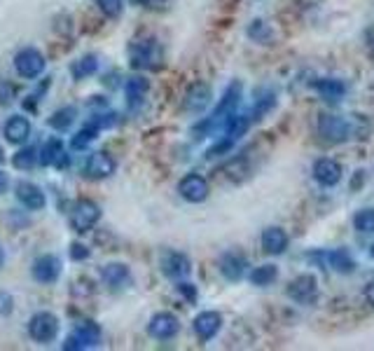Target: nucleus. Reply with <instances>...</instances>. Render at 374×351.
I'll list each match as a JSON object with an SVG mask.
<instances>
[{
  "label": "nucleus",
  "mask_w": 374,
  "mask_h": 351,
  "mask_svg": "<svg viewBox=\"0 0 374 351\" xmlns=\"http://www.w3.org/2000/svg\"><path fill=\"white\" fill-rule=\"evenodd\" d=\"M318 134L328 143H344L351 139V136L363 139V136H360V117L355 115V122H351L349 117H342V115H320Z\"/></svg>",
  "instance_id": "1"
},
{
  "label": "nucleus",
  "mask_w": 374,
  "mask_h": 351,
  "mask_svg": "<svg viewBox=\"0 0 374 351\" xmlns=\"http://www.w3.org/2000/svg\"><path fill=\"white\" fill-rule=\"evenodd\" d=\"M132 66L134 68H145V70H154L162 66V47L157 45V40L147 38V40H136L132 45Z\"/></svg>",
  "instance_id": "2"
},
{
  "label": "nucleus",
  "mask_w": 374,
  "mask_h": 351,
  "mask_svg": "<svg viewBox=\"0 0 374 351\" xmlns=\"http://www.w3.org/2000/svg\"><path fill=\"white\" fill-rule=\"evenodd\" d=\"M101 342V330L96 323L92 321H82L77 328L70 332L68 340L63 342V349L66 351H82V349H92Z\"/></svg>",
  "instance_id": "3"
},
{
  "label": "nucleus",
  "mask_w": 374,
  "mask_h": 351,
  "mask_svg": "<svg viewBox=\"0 0 374 351\" xmlns=\"http://www.w3.org/2000/svg\"><path fill=\"white\" fill-rule=\"evenodd\" d=\"M59 332V319L50 312H38L35 317L28 321V335L35 342H52Z\"/></svg>",
  "instance_id": "4"
},
{
  "label": "nucleus",
  "mask_w": 374,
  "mask_h": 351,
  "mask_svg": "<svg viewBox=\"0 0 374 351\" xmlns=\"http://www.w3.org/2000/svg\"><path fill=\"white\" fill-rule=\"evenodd\" d=\"M98 218H101L98 204H94L89 199H80L73 206V213H70V225H73L75 232H89L98 223Z\"/></svg>",
  "instance_id": "5"
},
{
  "label": "nucleus",
  "mask_w": 374,
  "mask_h": 351,
  "mask_svg": "<svg viewBox=\"0 0 374 351\" xmlns=\"http://www.w3.org/2000/svg\"><path fill=\"white\" fill-rule=\"evenodd\" d=\"M288 295L300 305H313L318 300V281L313 274H302L288 285Z\"/></svg>",
  "instance_id": "6"
},
{
  "label": "nucleus",
  "mask_w": 374,
  "mask_h": 351,
  "mask_svg": "<svg viewBox=\"0 0 374 351\" xmlns=\"http://www.w3.org/2000/svg\"><path fill=\"white\" fill-rule=\"evenodd\" d=\"M178 192H180V197L185 201H192V204H201V201H206L209 197V181H206L204 176L199 174H189L183 178L180 183H178Z\"/></svg>",
  "instance_id": "7"
},
{
  "label": "nucleus",
  "mask_w": 374,
  "mask_h": 351,
  "mask_svg": "<svg viewBox=\"0 0 374 351\" xmlns=\"http://www.w3.org/2000/svg\"><path fill=\"white\" fill-rule=\"evenodd\" d=\"M178 330H180V321L169 312L154 314L150 319V325H147V332H150L154 340H171V337L178 335Z\"/></svg>",
  "instance_id": "8"
},
{
  "label": "nucleus",
  "mask_w": 374,
  "mask_h": 351,
  "mask_svg": "<svg viewBox=\"0 0 374 351\" xmlns=\"http://www.w3.org/2000/svg\"><path fill=\"white\" fill-rule=\"evenodd\" d=\"M241 92H243L241 82H231V85H229L227 89H225V97H222L220 103H218V108H216V112H213L211 122H218V120H229V117L234 115V108H236V106H239ZM211 122H204V124H201V129H206Z\"/></svg>",
  "instance_id": "9"
},
{
  "label": "nucleus",
  "mask_w": 374,
  "mask_h": 351,
  "mask_svg": "<svg viewBox=\"0 0 374 351\" xmlns=\"http://www.w3.org/2000/svg\"><path fill=\"white\" fill-rule=\"evenodd\" d=\"M159 267H162L164 277L174 279V281H178V279H185L189 272H192V263H189L187 255L176 253V251L164 253L162 260H159Z\"/></svg>",
  "instance_id": "10"
},
{
  "label": "nucleus",
  "mask_w": 374,
  "mask_h": 351,
  "mask_svg": "<svg viewBox=\"0 0 374 351\" xmlns=\"http://www.w3.org/2000/svg\"><path fill=\"white\" fill-rule=\"evenodd\" d=\"M192 328H194V335H197L201 342H209L220 332L222 317L218 312H211V309L209 312H201L197 314V319L192 321Z\"/></svg>",
  "instance_id": "11"
},
{
  "label": "nucleus",
  "mask_w": 374,
  "mask_h": 351,
  "mask_svg": "<svg viewBox=\"0 0 374 351\" xmlns=\"http://www.w3.org/2000/svg\"><path fill=\"white\" fill-rule=\"evenodd\" d=\"M313 178L316 183H320L323 188H335L342 181V166L340 162L330 157H320L313 162Z\"/></svg>",
  "instance_id": "12"
},
{
  "label": "nucleus",
  "mask_w": 374,
  "mask_h": 351,
  "mask_svg": "<svg viewBox=\"0 0 374 351\" xmlns=\"http://www.w3.org/2000/svg\"><path fill=\"white\" fill-rule=\"evenodd\" d=\"M14 66L23 77H38L45 70V59L38 50H21L19 54L14 57Z\"/></svg>",
  "instance_id": "13"
},
{
  "label": "nucleus",
  "mask_w": 374,
  "mask_h": 351,
  "mask_svg": "<svg viewBox=\"0 0 374 351\" xmlns=\"http://www.w3.org/2000/svg\"><path fill=\"white\" fill-rule=\"evenodd\" d=\"M115 171V159L108 152H94L89 154V159L85 162V174L87 178L101 181V178H108Z\"/></svg>",
  "instance_id": "14"
},
{
  "label": "nucleus",
  "mask_w": 374,
  "mask_h": 351,
  "mask_svg": "<svg viewBox=\"0 0 374 351\" xmlns=\"http://www.w3.org/2000/svg\"><path fill=\"white\" fill-rule=\"evenodd\" d=\"M209 103H211V87L206 85V82H194V85L187 89L185 101H183L187 112H204L209 108Z\"/></svg>",
  "instance_id": "15"
},
{
  "label": "nucleus",
  "mask_w": 374,
  "mask_h": 351,
  "mask_svg": "<svg viewBox=\"0 0 374 351\" xmlns=\"http://www.w3.org/2000/svg\"><path fill=\"white\" fill-rule=\"evenodd\" d=\"M31 274L40 283H54L59 274H61V263H59V258H54V255H43V258H38L33 263Z\"/></svg>",
  "instance_id": "16"
},
{
  "label": "nucleus",
  "mask_w": 374,
  "mask_h": 351,
  "mask_svg": "<svg viewBox=\"0 0 374 351\" xmlns=\"http://www.w3.org/2000/svg\"><path fill=\"white\" fill-rule=\"evenodd\" d=\"M246 267H248L246 258L236 251L225 253L220 258V272L227 281H241V279L246 277Z\"/></svg>",
  "instance_id": "17"
},
{
  "label": "nucleus",
  "mask_w": 374,
  "mask_h": 351,
  "mask_svg": "<svg viewBox=\"0 0 374 351\" xmlns=\"http://www.w3.org/2000/svg\"><path fill=\"white\" fill-rule=\"evenodd\" d=\"M101 279H103L105 285H110V288L117 290V288H124V285L132 281V272H129V267L122 263H110L101 270Z\"/></svg>",
  "instance_id": "18"
},
{
  "label": "nucleus",
  "mask_w": 374,
  "mask_h": 351,
  "mask_svg": "<svg viewBox=\"0 0 374 351\" xmlns=\"http://www.w3.org/2000/svg\"><path fill=\"white\" fill-rule=\"evenodd\" d=\"M17 199H19L21 204L26 206V209H31V211L45 209L43 190H40L38 185H33V183H19V185H17Z\"/></svg>",
  "instance_id": "19"
},
{
  "label": "nucleus",
  "mask_w": 374,
  "mask_h": 351,
  "mask_svg": "<svg viewBox=\"0 0 374 351\" xmlns=\"http://www.w3.org/2000/svg\"><path fill=\"white\" fill-rule=\"evenodd\" d=\"M262 248L269 255H281L288 248V234L281 228H267L262 232Z\"/></svg>",
  "instance_id": "20"
},
{
  "label": "nucleus",
  "mask_w": 374,
  "mask_h": 351,
  "mask_svg": "<svg viewBox=\"0 0 374 351\" xmlns=\"http://www.w3.org/2000/svg\"><path fill=\"white\" fill-rule=\"evenodd\" d=\"M313 89L330 103H337L344 94H346V85L342 80H335V77H325V80H316L313 82Z\"/></svg>",
  "instance_id": "21"
},
{
  "label": "nucleus",
  "mask_w": 374,
  "mask_h": 351,
  "mask_svg": "<svg viewBox=\"0 0 374 351\" xmlns=\"http://www.w3.org/2000/svg\"><path fill=\"white\" fill-rule=\"evenodd\" d=\"M5 136H8L10 143H23L31 136V124H28L26 117L14 115L10 117L8 124H5Z\"/></svg>",
  "instance_id": "22"
},
{
  "label": "nucleus",
  "mask_w": 374,
  "mask_h": 351,
  "mask_svg": "<svg viewBox=\"0 0 374 351\" xmlns=\"http://www.w3.org/2000/svg\"><path fill=\"white\" fill-rule=\"evenodd\" d=\"M40 164L50 166V164H56V166H66V154H63V146L59 139H52L45 143V148L40 150Z\"/></svg>",
  "instance_id": "23"
},
{
  "label": "nucleus",
  "mask_w": 374,
  "mask_h": 351,
  "mask_svg": "<svg viewBox=\"0 0 374 351\" xmlns=\"http://www.w3.org/2000/svg\"><path fill=\"white\" fill-rule=\"evenodd\" d=\"M253 285H271L278 279V267L276 265H260L248 274Z\"/></svg>",
  "instance_id": "24"
},
{
  "label": "nucleus",
  "mask_w": 374,
  "mask_h": 351,
  "mask_svg": "<svg viewBox=\"0 0 374 351\" xmlns=\"http://www.w3.org/2000/svg\"><path fill=\"white\" fill-rule=\"evenodd\" d=\"M147 94V80L145 77H132L127 82V99H129V106H138L141 101L145 99Z\"/></svg>",
  "instance_id": "25"
},
{
  "label": "nucleus",
  "mask_w": 374,
  "mask_h": 351,
  "mask_svg": "<svg viewBox=\"0 0 374 351\" xmlns=\"http://www.w3.org/2000/svg\"><path fill=\"white\" fill-rule=\"evenodd\" d=\"M328 260H330V265L335 267L337 272H344V274H349V272H353V258H351V253L346 251V248H340V251H332L328 253Z\"/></svg>",
  "instance_id": "26"
},
{
  "label": "nucleus",
  "mask_w": 374,
  "mask_h": 351,
  "mask_svg": "<svg viewBox=\"0 0 374 351\" xmlns=\"http://www.w3.org/2000/svg\"><path fill=\"white\" fill-rule=\"evenodd\" d=\"M96 70H98V59H96V57H82L80 61H75V63H73L70 73H73L75 80H82V77L94 75Z\"/></svg>",
  "instance_id": "27"
},
{
  "label": "nucleus",
  "mask_w": 374,
  "mask_h": 351,
  "mask_svg": "<svg viewBox=\"0 0 374 351\" xmlns=\"http://www.w3.org/2000/svg\"><path fill=\"white\" fill-rule=\"evenodd\" d=\"M98 129H101L98 120L92 122V124H87V127H82L80 132L73 136V148H75V150H82V148H87L89 143H92L98 136Z\"/></svg>",
  "instance_id": "28"
},
{
  "label": "nucleus",
  "mask_w": 374,
  "mask_h": 351,
  "mask_svg": "<svg viewBox=\"0 0 374 351\" xmlns=\"http://www.w3.org/2000/svg\"><path fill=\"white\" fill-rule=\"evenodd\" d=\"M75 115H77V110L73 108V106H66V108H61V110H56L54 115H52V120H50V127H54V129H68L70 124L75 122Z\"/></svg>",
  "instance_id": "29"
},
{
  "label": "nucleus",
  "mask_w": 374,
  "mask_h": 351,
  "mask_svg": "<svg viewBox=\"0 0 374 351\" xmlns=\"http://www.w3.org/2000/svg\"><path fill=\"white\" fill-rule=\"evenodd\" d=\"M353 225L358 232H365V234H370V232H374V209H363L358 211L353 216Z\"/></svg>",
  "instance_id": "30"
},
{
  "label": "nucleus",
  "mask_w": 374,
  "mask_h": 351,
  "mask_svg": "<svg viewBox=\"0 0 374 351\" xmlns=\"http://www.w3.org/2000/svg\"><path fill=\"white\" fill-rule=\"evenodd\" d=\"M38 148H23V150L14 157V166L17 169H33L38 164Z\"/></svg>",
  "instance_id": "31"
},
{
  "label": "nucleus",
  "mask_w": 374,
  "mask_h": 351,
  "mask_svg": "<svg viewBox=\"0 0 374 351\" xmlns=\"http://www.w3.org/2000/svg\"><path fill=\"white\" fill-rule=\"evenodd\" d=\"M248 35L255 40V43H260V45H267V40L271 38V31H269V26H267L264 21H260V19H255L251 26H248Z\"/></svg>",
  "instance_id": "32"
},
{
  "label": "nucleus",
  "mask_w": 374,
  "mask_h": 351,
  "mask_svg": "<svg viewBox=\"0 0 374 351\" xmlns=\"http://www.w3.org/2000/svg\"><path fill=\"white\" fill-rule=\"evenodd\" d=\"M96 3L103 10V14L108 17H120V12L124 8V0H96Z\"/></svg>",
  "instance_id": "33"
},
{
  "label": "nucleus",
  "mask_w": 374,
  "mask_h": 351,
  "mask_svg": "<svg viewBox=\"0 0 374 351\" xmlns=\"http://www.w3.org/2000/svg\"><path fill=\"white\" fill-rule=\"evenodd\" d=\"M14 307V300H12L10 293H0V317H8Z\"/></svg>",
  "instance_id": "34"
},
{
  "label": "nucleus",
  "mask_w": 374,
  "mask_h": 351,
  "mask_svg": "<svg viewBox=\"0 0 374 351\" xmlns=\"http://www.w3.org/2000/svg\"><path fill=\"white\" fill-rule=\"evenodd\" d=\"M12 99H14V89L8 82H0V106H8Z\"/></svg>",
  "instance_id": "35"
},
{
  "label": "nucleus",
  "mask_w": 374,
  "mask_h": 351,
  "mask_svg": "<svg viewBox=\"0 0 374 351\" xmlns=\"http://www.w3.org/2000/svg\"><path fill=\"white\" fill-rule=\"evenodd\" d=\"M70 255H73V260H87L89 251L82 246V243H73V246H70Z\"/></svg>",
  "instance_id": "36"
},
{
  "label": "nucleus",
  "mask_w": 374,
  "mask_h": 351,
  "mask_svg": "<svg viewBox=\"0 0 374 351\" xmlns=\"http://www.w3.org/2000/svg\"><path fill=\"white\" fill-rule=\"evenodd\" d=\"M178 290H180V293L185 295L189 302L197 300V288H194V285H189V283H180V285H178Z\"/></svg>",
  "instance_id": "37"
},
{
  "label": "nucleus",
  "mask_w": 374,
  "mask_h": 351,
  "mask_svg": "<svg viewBox=\"0 0 374 351\" xmlns=\"http://www.w3.org/2000/svg\"><path fill=\"white\" fill-rule=\"evenodd\" d=\"M365 300L370 302V305L374 307V279H372L370 283L365 285Z\"/></svg>",
  "instance_id": "38"
},
{
  "label": "nucleus",
  "mask_w": 374,
  "mask_h": 351,
  "mask_svg": "<svg viewBox=\"0 0 374 351\" xmlns=\"http://www.w3.org/2000/svg\"><path fill=\"white\" fill-rule=\"evenodd\" d=\"M8 183H10V181H8V176H5L3 171H0V194H3L5 190H8Z\"/></svg>",
  "instance_id": "39"
},
{
  "label": "nucleus",
  "mask_w": 374,
  "mask_h": 351,
  "mask_svg": "<svg viewBox=\"0 0 374 351\" xmlns=\"http://www.w3.org/2000/svg\"><path fill=\"white\" fill-rule=\"evenodd\" d=\"M365 40H367V45L374 50V26L372 28H367V35H365Z\"/></svg>",
  "instance_id": "40"
},
{
  "label": "nucleus",
  "mask_w": 374,
  "mask_h": 351,
  "mask_svg": "<svg viewBox=\"0 0 374 351\" xmlns=\"http://www.w3.org/2000/svg\"><path fill=\"white\" fill-rule=\"evenodd\" d=\"M3 263H5V251L0 248V267H3Z\"/></svg>",
  "instance_id": "41"
},
{
  "label": "nucleus",
  "mask_w": 374,
  "mask_h": 351,
  "mask_svg": "<svg viewBox=\"0 0 374 351\" xmlns=\"http://www.w3.org/2000/svg\"><path fill=\"white\" fill-rule=\"evenodd\" d=\"M0 162H3V148H0Z\"/></svg>",
  "instance_id": "42"
},
{
  "label": "nucleus",
  "mask_w": 374,
  "mask_h": 351,
  "mask_svg": "<svg viewBox=\"0 0 374 351\" xmlns=\"http://www.w3.org/2000/svg\"><path fill=\"white\" fill-rule=\"evenodd\" d=\"M372 255H374V243H372Z\"/></svg>",
  "instance_id": "43"
}]
</instances>
